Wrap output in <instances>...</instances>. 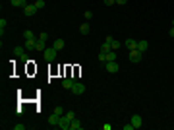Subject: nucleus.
Listing matches in <instances>:
<instances>
[{
    "mask_svg": "<svg viewBox=\"0 0 174 130\" xmlns=\"http://www.w3.org/2000/svg\"><path fill=\"white\" fill-rule=\"evenodd\" d=\"M23 37L25 39H35V33L33 31H23Z\"/></svg>",
    "mask_w": 174,
    "mask_h": 130,
    "instance_id": "nucleus-23",
    "label": "nucleus"
},
{
    "mask_svg": "<svg viewBox=\"0 0 174 130\" xmlns=\"http://www.w3.org/2000/svg\"><path fill=\"white\" fill-rule=\"evenodd\" d=\"M108 51H112V47H110L108 41H105V43L101 45V52H108Z\"/></svg>",
    "mask_w": 174,
    "mask_h": 130,
    "instance_id": "nucleus-20",
    "label": "nucleus"
},
{
    "mask_svg": "<svg viewBox=\"0 0 174 130\" xmlns=\"http://www.w3.org/2000/svg\"><path fill=\"white\" fill-rule=\"evenodd\" d=\"M126 2H128V0H116V4H122V6L126 4Z\"/></svg>",
    "mask_w": 174,
    "mask_h": 130,
    "instance_id": "nucleus-32",
    "label": "nucleus"
},
{
    "mask_svg": "<svg viewBox=\"0 0 174 130\" xmlns=\"http://www.w3.org/2000/svg\"><path fill=\"white\" fill-rule=\"evenodd\" d=\"M106 41L110 43V47H112V51L120 49V41H116V39H112V37H106Z\"/></svg>",
    "mask_w": 174,
    "mask_h": 130,
    "instance_id": "nucleus-14",
    "label": "nucleus"
},
{
    "mask_svg": "<svg viewBox=\"0 0 174 130\" xmlns=\"http://www.w3.org/2000/svg\"><path fill=\"white\" fill-rule=\"evenodd\" d=\"M58 122H60V115L52 113V115L48 116V124H51V126H58Z\"/></svg>",
    "mask_w": 174,
    "mask_h": 130,
    "instance_id": "nucleus-10",
    "label": "nucleus"
},
{
    "mask_svg": "<svg viewBox=\"0 0 174 130\" xmlns=\"http://www.w3.org/2000/svg\"><path fill=\"white\" fill-rule=\"evenodd\" d=\"M58 128H62V130H70V128H72V121H70L66 115H62V116H60V122H58Z\"/></svg>",
    "mask_w": 174,
    "mask_h": 130,
    "instance_id": "nucleus-2",
    "label": "nucleus"
},
{
    "mask_svg": "<svg viewBox=\"0 0 174 130\" xmlns=\"http://www.w3.org/2000/svg\"><path fill=\"white\" fill-rule=\"evenodd\" d=\"M168 35H170V37H174V25H172V29L168 31Z\"/></svg>",
    "mask_w": 174,
    "mask_h": 130,
    "instance_id": "nucleus-33",
    "label": "nucleus"
},
{
    "mask_svg": "<svg viewBox=\"0 0 174 130\" xmlns=\"http://www.w3.org/2000/svg\"><path fill=\"white\" fill-rule=\"evenodd\" d=\"M147 49H149V43H147L145 39H143V41H138V51L139 52H145Z\"/></svg>",
    "mask_w": 174,
    "mask_h": 130,
    "instance_id": "nucleus-12",
    "label": "nucleus"
},
{
    "mask_svg": "<svg viewBox=\"0 0 174 130\" xmlns=\"http://www.w3.org/2000/svg\"><path fill=\"white\" fill-rule=\"evenodd\" d=\"M23 128H25V124H16L14 126V130H23Z\"/></svg>",
    "mask_w": 174,
    "mask_h": 130,
    "instance_id": "nucleus-31",
    "label": "nucleus"
},
{
    "mask_svg": "<svg viewBox=\"0 0 174 130\" xmlns=\"http://www.w3.org/2000/svg\"><path fill=\"white\" fill-rule=\"evenodd\" d=\"M172 25H174V19H172Z\"/></svg>",
    "mask_w": 174,
    "mask_h": 130,
    "instance_id": "nucleus-34",
    "label": "nucleus"
},
{
    "mask_svg": "<svg viewBox=\"0 0 174 130\" xmlns=\"http://www.w3.org/2000/svg\"><path fill=\"white\" fill-rule=\"evenodd\" d=\"M105 68H106V72H110V74H116V72L120 70V66L116 64V60H112V62H106Z\"/></svg>",
    "mask_w": 174,
    "mask_h": 130,
    "instance_id": "nucleus-4",
    "label": "nucleus"
},
{
    "mask_svg": "<svg viewBox=\"0 0 174 130\" xmlns=\"http://www.w3.org/2000/svg\"><path fill=\"white\" fill-rule=\"evenodd\" d=\"M66 116H68L70 121H73V119H76V113H73V111H68V113H66Z\"/></svg>",
    "mask_w": 174,
    "mask_h": 130,
    "instance_id": "nucleus-25",
    "label": "nucleus"
},
{
    "mask_svg": "<svg viewBox=\"0 0 174 130\" xmlns=\"http://www.w3.org/2000/svg\"><path fill=\"white\" fill-rule=\"evenodd\" d=\"M46 49V45H45V41H41V39H37V45H35V51H45Z\"/></svg>",
    "mask_w": 174,
    "mask_h": 130,
    "instance_id": "nucleus-19",
    "label": "nucleus"
},
{
    "mask_svg": "<svg viewBox=\"0 0 174 130\" xmlns=\"http://www.w3.org/2000/svg\"><path fill=\"white\" fill-rule=\"evenodd\" d=\"M56 52H58V51H56L54 47H48V49H45V51H43V56H45L46 62H52V60L56 58Z\"/></svg>",
    "mask_w": 174,
    "mask_h": 130,
    "instance_id": "nucleus-1",
    "label": "nucleus"
},
{
    "mask_svg": "<svg viewBox=\"0 0 174 130\" xmlns=\"http://www.w3.org/2000/svg\"><path fill=\"white\" fill-rule=\"evenodd\" d=\"M52 47H54L56 51H62V49H64V39H56V41L52 43Z\"/></svg>",
    "mask_w": 174,
    "mask_h": 130,
    "instance_id": "nucleus-16",
    "label": "nucleus"
},
{
    "mask_svg": "<svg viewBox=\"0 0 174 130\" xmlns=\"http://www.w3.org/2000/svg\"><path fill=\"white\" fill-rule=\"evenodd\" d=\"M79 31H81V35H87V33L91 31V27H89V23H81V25H79Z\"/></svg>",
    "mask_w": 174,
    "mask_h": 130,
    "instance_id": "nucleus-17",
    "label": "nucleus"
},
{
    "mask_svg": "<svg viewBox=\"0 0 174 130\" xmlns=\"http://www.w3.org/2000/svg\"><path fill=\"white\" fill-rule=\"evenodd\" d=\"M130 122L133 124V128H139V126H143V119H141V115H133L132 119H130Z\"/></svg>",
    "mask_w": 174,
    "mask_h": 130,
    "instance_id": "nucleus-5",
    "label": "nucleus"
},
{
    "mask_svg": "<svg viewBox=\"0 0 174 130\" xmlns=\"http://www.w3.org/2000/svg\"><path fill=\"white\" fill-rule=\"evenodd\" d=\"M130 62H139L141 60V56H143V52H139L138 49H133V51H130Z\"/></svg>",
    "mask_w": 174,
    "mask_h": 130,
    "instance_id": "nucleus-3",
    "label": "nucleus"
},
{
    "mask_svg": "<svg viewBox=\"0 0 174 130\" xmlns=\"http://www.w3.org/2000/svg\"><path fill=\"white\" fill-rule=\"evenodd\" d=\"M73 84H76V80H73V78H64V80H62V88H64V89H72Z\"/></svg>",
    "mask_w": 174,
    "mask_h": 130,
    "instance_id": "nucleus-9",
    "label": "nucleus"
},
{
    "mask_svg": "<svg viewBox=\"0 0 174 130\" xmlns=\"http://www.w3.org/2000/svg\"><path fill=\"white\" fill-rule=\"evenodd\" d=\"M126 47H128V51H133V49H138V41H135V39H128V41H126Z\"/></svg>",
    "mask_w": 174,
    "mask_h": 130,
    "instance_id": "nucleus-13",
    "label": "nucleus"
},
{
    "mask_svg": "<svg viewBox=\"0 0 174 130\" xmlns=\"http://www.w3.org/2000/svg\"><path fill=\"white\" fill-rule=\"evenodd\" d=\"M83 91H85V85L79 84V82H76V84L72 85V93H76V95H81Z\"/></svg>",
    "mask_w": 174,
    "mask_h": 130,
    "instance_id": "nucleus-6",
    "label": "nucleus"
},
{
    "mask_svg": "<svg viewBox=\"0 0 174 130\" xmlns=\"http://www.w3.org/2000/svg\"><path fill=\"white\" fill-rule=\"evenodd\" d=\"M14 55H16V56H21V55H25V47H23V45L16 47V49H14Z\"/></svg>",
    "mask_w": 174,
    "mask_h": 130,
    "instance_id": "nucleus-18",
    "label": "nucleus"
},
{
    "mask_svg": "<svg viewBox=\"0 0 174 130\" xmlns=\"http://www.w3.org/2000/svg\"><path fill=\"white\" fill-rule=\"evenodd\" d=\"M10 4L14 8H25L27 6V0H10Z\"/></svg>",
    "mask_w": 174,
    "mask_h": 130,
    "instance_id": "nucleus-11",
    "label": "nucleus"
},
{
    "mask_svg": "<svg viewBox=\"0 0 174 130\" xmlns=\"http://www.w3.org/2000/svg\"><path fill=\"white\" fill-rule=\"evenodd\" d=\"M103 2H105V6H112L116 0H103Z\"/></svg>",
    "mask_w": 174,
    "mask_h": 130,
    "instance_id": "nucleus-30",
    "label": "nucleus"
},
{
    "mask_svg": "<svg viewBox=\"0 0 174 130\" xmlns=\"http://www.w3.org/2000/svg\"><path fill=\"white\" fill-rule=\"evenodd\" d=\"M4 27H6V19L2 18V19H0V29H2V35H4Z\"/></svg>",
    "mask_w": 174,
    "mask_h": 130,
    "instance_id": "nucleus-26",
    "label": "nucleus"
},
{
    "mask_svg": "<svg viewBox=\"0 0 174 130\" xmlns=\"http://www.w3.org/2000/svg\"><path fill=\"white\" fill-rule=\"evenodd\" d=\"M37 12V6L35 4H27L25 8H23V16H33Z\"/></svg>",
    "mask_w": 174,
    "mask_h": 130,
    "instance_id": "nucleus-7",
    "label": "nucleus"
},
{
    "mask_svg": "<svg viewBox=\"0 0 174 130\" xmlns=\"http://www.w3.org/2000/svg\"><path fill=\"white\" fill-rule=\"evenodd\" d=\"M70 130H81V121H79L78 116L72 121V128H70Z\"/></svg>",
    "mask_w": 174,
    "mask_h": 130,
    "instance_id": "nucleus-15",
    "label": "nucleus"
},
{
    "mask_svg": "<svg viewBox=\"0 0 174 130\" xmlns=\"http://www.w3.org/2000/svg\"><path fill=\"white\" fill-rule=\"evenodd\" d=\"M35 45H37V41H35V39H25V43H23L25 51H35Z\"/></svg>",
    "mask_w": 174,
    "mask_h": 130,
    "instance_id": "nucleus-8",
    "label": "nucleus"
},
{
    "mask_svg": "<svg viewBox=\"0 0 174 130\" xmlns=\"http://www.w3.org/2000/svg\"><path fill=\"white\" fill-rule=\"evenodd\" d=\"M83 18H85V19H91L93 18V12H91V10H87L85 14H83Z\"/></svg>",
    "mask_w": 174,
    "mask_h": 130,
    "instance_id": "nucleus-24",
    "label": "nucleus"
},
{
    "mask_svg": "<svg viewBox=\"0 0 174 130\" xmlns=\"http://www.w3.org/2000/svg\"><path fill=\"white\" fill-rule=\"evenodd\" d=\"M112 60H116V52L114 51H108V52H106V62H112Z\"/></svg>",
    "mask_w": 174,
    "mask_h": 130,
    "instance_id": "nucleus-21",
    "label": "nucleus"
},
{
    "mask_svg": "<svg viewBox=\"0 0 174 130\" xmlns=\"http://www.w3.org/2000/svg\"><path fill=\"white\" fill-rule=\"evenodd\" d=\"M39 39H41V41H45V43H46V39H48V33H41V35H39Z\"/></svg>",
    "mask_w": 174,
    "mask_h": 130,
    "instance_id": "nucleus-27",
    "label": "nucleus"
},
{
    "mask_svg": "<svg viewBox=\"0 0 174 130\" xmlns=\"http://www.w3.org/2000/svg\"><path fill=\"white\" fill-rule=\"evenodd\" d=\"M35 6H37V10H43L45 8V0H35Z\"/></svg>",
    "mask_w": 174,
    "mask_h": 130,
    "instance_id": "nucleus-22",
    "label": "nucleus"
},
{
    "mask_svg": "<svg viewBox=\"0 0 174 130\" xmlns=\"http://www.w3.org/2000/svg\"><path fill=\"white\" fill-rule=\"evenodd\" d=\"M54 113H56V115H60V116H62V115H64V109H62V107H56V109H54Z\"/></svg>",
    "mask_w": 174,
    "mask_h": 130,
    "instance_id": "nucleus-28",
    "label": "nucleus"
},
{
    "mask_svg": "<svg viewBox=\"0 0 174 130\" xmlns=\"http://www.w3.org/2000/svg\"><path fill=\"white\" fill-rule=\"evenodd\" d=\"M124 130H133V124H132V122H128V124H124Z\"/></svg>",
    "mask_w": 174,
    "mask_h": 130,
    "instance_id": "nucleus-29",
    "label": "nucleus"
}]
</instances>
